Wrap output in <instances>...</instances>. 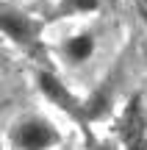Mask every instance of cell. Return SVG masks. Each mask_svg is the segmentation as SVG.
<instances>
[{"label":"cell","instance_id":"6da1fadb","mask_svg":"<svg viewBox=\"0 0 147 150\" xmlns=\"http://www.w3.org/2000/svg\"><path fill=\"white\" fill-rule=\"evenodd\" d=\"M11 142H14L17 150H47L58 142V134L47 120L31 117V120H22V122L14 125Z\"/></svg>","mask_w":147,"mask_h":150},{"label":"cell","instance_id":"7a4b0ae2","mask_svg":"<svg viewBox=\"0 0 147 150\" xmlns=\"http://www.w3.org/2000/svg\"><path fill=\"white\" fill-rule=\"evenodd\" d=\"M0 25H3V33L8 42L20 45V47H31L39 36V25L31 14L25 11H17V8H8L6 6L3 14H0Z\"/></svg>","mask_w":147,"mask_h":150},{"label":"cell","instance_id":"3957f363","mask_svg":"<svg viewBox=\"0 0 147 150\" xmlns=\"http://www.w3.org/2000/svg\"><path fill=\"white\" fill-rule=\"evenodd\" d=\"M120 131H122V139H125L128 150H147V120L142 111V103L131 100L120 120Z\"/></svg>","mask_w":147,"mask_h":150},{"label":"cell","instance_id":"277c9868","mask_svg":"<svg viewBox=\"0 0 147 150\" xmlns=\"http://www.w3.org/2000/svg\"><path fill=\"white\" fill-rule=\"evenodd\" d=\"M36 86H39V92H42L50 103H56L58 108H64V111H70V114L78 111V100L72 97V92L67 89V83H61L53 72H44V70L36 72Z\"/></svg>","mask_w":147,"mask_h":150},{"label":"cell","instance_id":"5b68a950","mask_svg":"<svg viewBox=\"0 0 147 150\" xmlns=\"http://www.w3.org/2000/svg\"><path fill=\"white\" fill-rule=\"evenodd\" d=\"M58 50H61V56H64L70 64L78 67V64H86V61L94 56L97 39H94L92 31H78V33H72V36H67Z\"/></svg>","mask_w":147,"mask_h":150},{"label":"cell","instance_id":"8992f818","mask_svg":"<svg viewBox=\"0 0 147 150\" xmlns=\"http://www.w3.org/2000/svg\"><path fill=\"white\" fill-rule=\"evenodd\" d=\"M64 6L72 11V14H89V11L97 8V0H64Z\"/></svg>","mask_w":147,"mask_h":150}]
</instances>
